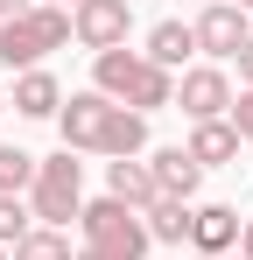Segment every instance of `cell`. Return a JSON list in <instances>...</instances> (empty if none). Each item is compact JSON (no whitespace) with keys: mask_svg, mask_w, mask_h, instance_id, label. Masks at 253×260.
Wrapping results in <instances>:
<instances>
[{"mask_svg":"<svg viewBox=\"0 0 253 260\" xmlns=\"http://www.w3.org/2000/svg\"><path fill=\"white\" fill-rule=\"evenodd\" d=\"M56 127H64V148H71V155L126 162V155H141V148H148V113L113 106L106 91H71V99H64V113H56Z\"/></svg>","mask_w":253,"mask_h":260,"instance_id":"6da1fadb","label":"cell"},{"mask_svg":"<svg viewBox=\"0 0 253 260\" xmlns=\"http://www.w3.org/2000/svg\"><path fill=\"white\" fill-rule=\"evenodd\" d=\"M91 91H106L113 106H134V113L176 106V78H169L162 63H148L141 49H106V56H91Z\"/></svg>","mask_w":253,"mask_h":260,"instance_id":"7a4b0ae2","label":"cell"},{"mask_svg":"<svg viewBox=\"0 0 253 260\" xmlns=\"http://www.w3.org/2000/svg\"><path fill=\"white\" fill-rule=\"evenodd\" d=\"M148 218L126 211L120 197H99L78 211V260H148Z\"/></svg>","mask_w":253,"mask_h":260,"instance_id":"3957f363","label":"cell"},{"mask_svg":"<svg viewBox=\"0 0 253 260\" xmlns=\"http://www.w3.org/2000/svg\"><path fill=\"white\" fill-rule=\"evenodd\" d=\"M28 211H36V225H56V232H71V218L84 211V162L71 155V148H56V155H42V162H36Z\"/></svg>","mask_w":253,"mask_h":260,"instance_id":"277c9868","label":"cell"},{"mask_svg":"<svg viewBox=\"0 0 253 260\" xmlns=\"http://www.w3.org/2000/svg\"><path fill=\"white\" fill-rule=\"evenodd\" d=\"M71 43V7H28L21 21H0V63L21 78V71H42V56L49 49Z\"/></svg>","mask_w":253,"mask_h":260,"instance_id":"5b68a950","label":"cell"},{"mask_svg":"<svg viewBox=\"0 0 253 260\" xmlns=\"http://www.w3.org/2000/svg\"><path fill=\"white\" fill-rule=\"evenodd\" d=\"M71 36H78L91 56L126 49V36H134V0H78V7H71Z\"/></svg>","mask_w":253,"mask_h":260,"instance_id":"8992f818","label":"cell"},{"mask_svg":"<svg viewBox=\"0 0 253 260\" xmlns=\"http://www.w3.org/2000/svg\"><path fill=\"white\" fill-rule=\"evenodd\" d=\"M190 36H197V49H204L211 63H232V56L246 49L253 21H246V7H232V0H211V7H197V21H190Z\"/></svg>","mask_w":253,"mask_h":260,"instance_id":"52a82bcc","label":"cell"},{"mask_svg":"<svg viewBox=\"0 0 253 260\" xmlns=\"http://www.w3.org/2000/svg\"><path fill=\"white\" fill-rule=\"evenodd\" d=\"M176 106L190 113V127H197V120H225V113H232V78H225V63H190V71L176 78Z\"/></svg>","mask_w":253,"mask_h":260,"instance_id":"ba28073f","label":"cell"},{"mask_svg":"<svg viewBox=\"0 0 253 260\" xmlns=\"http://www.w3.org/2000/svg\"><path fill=\"white\" fill-rule=\"evenodd\" d=\"M106 197H120L126 211H148L162 190H155V169L141 155H126V162H106Z\"/></svg>","mask_w":253,"mask_h":260,"instance_id":"9c48e42d","label":"cell"},{"mask_svg":"<svg viewBox=\"0 0 253 260\" xmlns=\"http://www.w3.org/2000/svg\"><path fill=\"white\" fill-rule=\"evenodd\" d=\"M190 246H197V253H239V211H232V204H197Z\"/></svg>","mask_w":253,"mask_h":260,"instance_id":"30bf717a","label":"cell"},{"mask_svg":"<svg viewBox=\"0 0 253 260\" xmlns=\"http://www.w3.org/2000/svg\"><path fill=\"white\" fill-rule=\"evenodd\" d=\"M183 148H190L197 169H225V162H239V134H232V120H197Z\"/></svg>","mask_w":253,"mask_h":260,"instance_id":"8fae6325","label":"cell"},{"mask_svg":"<svg viewBox=\"0 0 253 260\" xmlns=\"http://www.w3.org/2000/svg\"><path fill=\"white\" fill-rule=\"evenodd\" d=\"M141 56H148V63H162L169 78H176V71H190V56H197V36H190V21H155Z\"/></svg>","mask_w":253,"mask_h":260,"instance_id":"7c38bea8","label":"cell"},{"mask_svg":"<svg viewBox=\"0 0 253 260\" xmlns=\"http://www.w3.org/2000/svg\"><path fill=\"white\" fill-rule=\"evenodd\" d=\"M7 99H14V113H21V120H56V113H64V85H56L49 71H21Z\"/></svg>","mask_w":253,"mask_h":260,"instance_id":"4fadbf2b","label":"cell"},{"mask_svg":"<svg viewBox=\"0 0 253 260\" xmlns=\"http://www.w3.org/2000/svg\"><path fill=\"white\" fill-rule=\"evenodd\" d=\"M148 169H155V190H162V197H183V204H190L197 183H204V169L190 162V148H155Z\"/></svg>","mask_w":253,"mask_h":260,"instance_id":"5bb4252c","label":"cell"},{"mask_svg":"<svg viewBox=\"0 0 253 260\" xmlns=\"http://www.w3.org/2000/svg\"><path fill=\"white\" fill-rule=\"evenodd\" d=\"M141 218H148V239H155V246H190V218H197V204H183V197H155Z\"/></svg>","mask_w":253,"mask_h":260,"instance_id":"9a60e30c","label":"cell"},{"mask_svg":"<svg viewBox=\"0 0 253 260\" xmlns=\"http://www.w3.org/2000/svg\"><path fill=\"white\" fill-rule=\"evenodd\" d=\"M36 162L28 148H14V141H0V197H28V183H36Z\"/></svg>","mask_w":253,"mask_h":260,"instance_id":"2e32d148","label":"cell"},{"mask_svg":"<svg viewBox=\"0 0 253 260\" xmlns=\"http://www.w3.org/2000/svg\"><path fill=\"white\" fill-rule=\"evenodd\" d=\"M14 260H78V246H71V232H56V225H36V232L14 246Z\"/></svg>","mask_w":253,"mask_h":260,"instance_id":"e0dca14e","label":"cell"},{"mask_svg":"<svg viewBox=\"0 0 253 260\" xmlns=\"http://www.w3.org/2000/svg\"><path fill=\"white\" fill-rule=\"evenodd\" d=\"M28 232H36V211H28V197H0V246L14 253Z\"/></svg>","mask_w":253,"mask_h":260,"instance_id":"ac0fdd59","label":"cell"},{"mask_svg":"<svg viewBox=\"0 0 253 260\" xmlns=\"http://www.w3.org/2000/svg\"><path fill=\"white\" fill-rule=\"evenodd\" d=\"M225 120H232V134H239V141H253V85L232 91V113H225Z\"/></svg>","mask_w":253,"mask_h":260,"instance_id":"d6986e66","label":"cell"},{"mask_svg":"<svg viewBox=\"0 0 253 260\" xmlns=\"http://www.w3.org/2000/svg\"><path fill=\"white\" fill-rule=\"evenodd\" d=\"M232 63H239V85H253V36H246V49H239Z\"/></svg>","mask_w":253,"mask_h":260,"instance_id":"ffe728a7","label":"cell"},{"mask_svg":"<svg viewBox=\"0 0 253 260\" xmlns=\"http://www.w3.org/2000/svg\"><path fill=\"white\" fill-rule=\"evenodd\" d=\"M28 7H36V0H0V21H21Z\"/></svg>","mask_w":253,"mask_h":260,"instance_id":"44dd1931","label":"cell"},{"mask_svg":"<svg viewBox=\"0 0 253 260\" xmlns=\"http://www.w3.org/2000/svg\"><path fill=\"white\" fill-rule=\"evenodd\" d=\"M239 260H253V218L239 225Z\"/></svg>","mask_w":253,"mask_h":260,"instance_id":"7402d4cb","label":"cell"},{"mask_svg":"<svg viewBox=\"0 0 253 260\" xmlns=\"http://www.w3.org/2000/svg\"><path fill=\"white\" fill-rule=\"evenodd\" d=\"M190 260H239V253H190Z\"/></svg>","mask_w":253,"mask_h":260,"instance_id":"603a6c76","label":"cell"},{"mask_svg":"<svg viewBox=\"0 0 253 260\" xmlns=\"http://www.w3.org/2000/svg\"><path fill=\"white\" fill-rule=\"evenodd\" d=\"M42 7H78V0H42Z\"/></svg>","mask_w":253,"mask_h":260,"instance_id":"cb8c5ba5","label":"cell"},{"mask_svg":"<svg viewBox=\"0 0 253 260\" xmlns=\"http://www.w3.org/2000/svg\"><path fill=\"white\" fill-rule=\"evenodd\" d=\"M232 7H246V14H253V0H232Z\"/></svg>","mask_w":253,"mask_h":260,"instance_id":"d4e9b609","label":"cell"},{"mask_svg":"<svg viewBox=\"0 0 253 260\" xmlns=\"http://www.w3.org/2000/svg\"><path fill=\"white\" fill-rule=\"evenodd\" d=\"M0 106H7V85H0Z\"/></svg>","mask_w":253,"mask_h":260,"instance_id":"484cf974","label":"cell"},{"mask_svg":"<svg viewBox=\"0 0 253 260\" xmlns=\"http://www.w3.org/2000/svg\"><path fill=\"white\" fill-rule=\"evenodd\" d=\"M0 260H14V253H7V246H0Z\"/></svg>","mask_w":253,"mask_h":260,"instance_id":"4316f807","label":"cell"},{"mask_svg":"<svg viewBox=\"0 0 253 260\" xmlns=\"http://www.w3.org/2000/svg\"><path fill=\"white\" fill-rule=\"evenodd\" d=\"M197 7H211V0H197Z\"/></svg>","mask_w":253,"mask_h":260,"instance_id":"83f0119b","label":"cell"}]
</instances>
